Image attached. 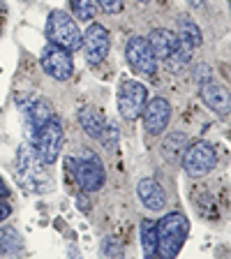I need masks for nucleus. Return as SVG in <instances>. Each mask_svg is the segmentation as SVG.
<instances>
[{
  "instance_id": "obj_5",
  "label": "nucleus",
  "mask_w": 231,
  "mask_h": 259,
  "mask_svg": "<svg viewBox=\"0 0 231 259\" xmlns=\"http://www.w3.org/2000/svg\"><path fill=\"white\" fill-rule=\"evenodd\" d=\"M60 148H63V127L56 118H51L32 135V151L42 164H54L60 155Z\"/></svg>"
},
{
  "instance_id": "obj_23",
  "label": "nucleus",
  "mask_w": 231,
  "mask_h": 259,
  "mask_svg": "<svg viewBox=\"0 0 231 259\" xmlns=\"http://www.w3.org/2000/svg\"><path fill=\"white\" fill-rule=\"evenodd\" d=\"M100 257L102 259H123V245L116 238H104L102 248H100Z\"/></svg>"
},
{
  "instance_id": "obj_1",
  "label": "nucleus",
  "mask_w": 231,
  "mask_h": 259,
  "mask_svg": "<svg viewBox=\"0 0 231 259\" xmlns=\"http://www.w3.org/2000/svg\"><path fill=\"white\" fill-rule=\"evenodd\" d=\"M157 225V252L164 259H176L183 250L190 232V222L183 213H169Z\"/></svg>"
},
{
  "instance_id": "obj_25",
  "label": "nucleus",
  "mask_w": 231,
  "mask_h": 259,
  "mask_svg": "<svg viewBox=\"0 0 231 259\" xmlns=\"http://www.w3.org/2000/svg\"><path fill=\"white\" fill-rule=\"evenodd\" d=\"M12 215V206L7 204V199H0V222H5Z\"/></svg>"
},
{
  "instance_id": "obj_7",
  "label": "nucleus",
  "mask_w": 231,
  "mask_h": 259,
  "mask_svg": "<svg viewBox=\"0 0 231 259\" xmlns=\"http://www.w3.org/2000/svg\"><path fill=\"white\" fill-rule=\"evenodd\" d=\"M148 102V91L139 81H123L118 91V111L125 120H136Z\"/></svg>"
},
{
  "instance_id": "obj_6",
  "label": "nucleus",
  "mask_w": 231,
  "mask_h": 259,
  "mask_svg": "<svg viewBox=\"0 0 231 259\" xmlns=\"http://www.w3.org/2000/svg\"><path fill=\"white\" fill-rule=\"evenodd\" d=\"M217 164V153L208 141H197L183 153V169L188 176L201 178L210 174Z\"/></svg>"
},
{
  "instance_id": "obj_3",
  "label": "nucleus",
  "mask_w": 231,
  "mask_h": 259,
  "mask_svg": "<svg viewBox=\"0 0 231 259\" xmlns=\"http://www.w3.org/2000/svg\"><path fill=\"white\" fill-rule=\"evenodd\" d=\"M67 167L74 171L76 183L83 192H97L104 185V167L95 153L83 151L79 157H67Z\"/></svg>"
},
{
  "instance_id": "obj_2",
  "label": "nucleus",
  "mask_w": 231,
  "mask_h": 259,
  "mask_svg": "<svg viewBox=\"0 0 231 259\" xmlns=\"http://www.w3.org/2000/svg\"><path fill=\"white\" fill-rule=\"evenodd\" d=\"M47 37L51 44L65 49V51H76L81 49V30L76 26V21L72 19L67 12L56 10L49 14L47 19Z\"/></svg>"
},
{
  "instance_id": "obj_18",
  "label": "nucleus",
  "mask_w": 231,
  "mask_h": 259,
  "mask_svg": "<svg viewBox=\"0 0 231 259\" xmlns=\"http://www.w3.org/2000/svg\"><path fill=\"white\" fill-rule=\"evenodd\" d=\"M141 250L146 259H153L157 254V225L155 220L141 222Z\"/></svg>"
},
{
  "instance_id": "obj_9",
  "label": "nucleus",
  "mask_w": 231,
  "mask_h": 259,
  "mask_svg": "<svg viewBox=\"0 0 231 259\" xmlns=\"http://www.w3.org/2000/svg\"><path fill=\"white\" fill-rule=\"evenodd\" d=\"M42 70L56 81H67L72 76V72H74L72 54L56 47V44H49L42 51Z\"/></svg>"
},
{
  "instance_id": "obj_17",
  "label": "nucleus",
  "mask_w": 231,
  "mask_h": 259,
  "mask_svg": "<svg viewBox=\"0 0 231 259\" xmlns=\"http://www.w3.org/2000/svg\"><path fill=\"white\" fill-rule=\"evenodd\" d=\"M23 252V238L14 227H0V254L5 257H16Z\"/></svg>"
},
{
  "instance_id": "obj_13",
  "label": "nucleus",
  "mask_w": 231,
  "mask_h": 259,
  "mask_svg": "<svg viewBox=\"0 0 231 259\" xmlns=\"http://www.w3.org/2000/svg\"><path fill=\"white\" fill-rule=\"evenodd\" d=\"M201 93V100L206 102V107L210 109V111H215L220 118H229V91H226L224 86H220V83H215V81H204L199 88Z\"/></svg>"
},
{
  "instance_id": "obj_24",
  "label": "nucleus",
  "mask_w": 231,
  "mask_h": 259,
  "mask_svg": "<svg viewBox=\"0 0 231 259\" xmlns=\"http://www.w3.org/2000/svg\"><path fill=\"white\" fill-rule=\"evenodd\" d=\"M95 3H100L102 10L109 12V14H116V12L123 10V0H95Z\"/></svg>"
},
{
  "instance_id": "obj_22",
  "label": "nucleus",
  "mask_w": 231,
  "mask_h": 259,
  "mask_svg": "<svg viewBox=\"0 0 231 259\" xmlns=\"http://www.w3.org/2000/svg\"><path fill=\"white\" fill-rule=\"evenodd\" d=\"M185 141H188V137L183 135V132H173V135L167 137V141H164V155L169 157V160H176L180 153H185Z\"/></svg>"
},
{
  "instance_id": "obj_26",
  "label": "nucleus",
  "mask_w": 231,
  "mask_h": 259,
  "mask_svg": "<svg viewBox=\"0 0 231 259\" xmlns=\"http://www.w3.org/2000/svg\"><path fill=\"white\" fill-rule=\"evenodd\" d=\"M7 194H10V190H7L5 181H3V178H0V199H7Z\"/></svg>"
},
{
  "instance_id": "obj_15",
  "label": "nucleus",
  "mask_w": 231,
  "mask_h": 259,
  "mask_svg": "<svg viewBox=\"0 0 231 259\" xmlns=\"http://www.w3.org/2000/svg\"><path fill=\"white\" fill-rule=\"evenodd\" d=\"M148 44H151L155 58L167 60L178 44V35H173V32L167 30V28H155V30L148 35Z\"/></svg>"
},
{
  "instance_id": "obj_8",
  "label": "nucleus",
  "mask_w": 231,
  "mask_h": 259,
  "mask_svg": "<svg viewBox=\"0 0 231 259\" xmlns=\"http://www.w3.org/2000/svg\"><path fill=\"white\" fill-rule=\"evenodd\" d=\"M81 47L86 51V60L90 65L102 63L109 56V49H111V35L104 26L100 23H90L86 28V32H81Z\"/></svg>"
},
{
  "instance_id": "obj_16",
  "label": "nucleus",
  "mask_w": 231,
  "mask_h": 259,
  "mask_svg": "<svg viewBox=\"0 0 231 259\" xmlns=\"http://www.w3.org/2000/svg\"><path fill=\"white\" fill-rule=\"evenodd\" d=\"M79 123L86 130V135L93 139H102L107 132V120H104L102 111H97L95 107H83L79 111Z\"/></svg>"
},
{
  "instance_id": "obj_27",
  "label": "nucleus",
  "mask_w": 231,
  "mask_h": 259,
  "mask_svg": "<svg viewBox=\"0 0 231 259\" xmlns=\"http://www.w3.org/2000/svg\"><path fill=\"white\" fill-rule=\"evenodd\" d=\"M190 7H204V0H188Z\"/></svg>"
},
{
  "instance_id": "obj_12",
  "label": "nucleus",
  "mask_w": 231,
  "mask_h": 259,
  "mask_svg": "<svg viewBox=\"0 0 231 259\" xmlns=\"http://www.w3.org/2000/svg\"><path fill=\"white\" fill-rule=\"evenodd\" d=\"M21 109H23V116H26V127H28V135L37 132L44 123L54 118V104L44 100V97H30V100H23L21 102Z\"/></svg>"
},
{
  "instance_id": "obj_11",
  "label": "nucleus",
  "mask_w": 231,
  "mask_h": 259,
  "mask_svg": "<svg viewBox=\"0 0 231 259\" xmlns=\"http://www.w3.org/2000/svg\"><path fill=\"white\" fill-rule=\"evenodd\" d=\"M141 116H144V127L148 135H162L171 120V104L164 97H153L151 102H146Z\"/></svg>"
},
{
  "instance_id": "obj_10",
  "label": "nucleus",
  "mask_w": 231,
  "mask_h": 259,
  "mask_svg": "<svg viewBox=\"0 0 231 259\" xmlns=\"http://www.w3.org/2000/svg\"><path fill=\"white\" fill-rule=\"evenodd\" d=\"M125 58L141 74H155L157 72V58L146 37H139V35L129 37L127 47H125Z\"/></svg>"
},
{
  "instance_id": "obj_14",
  "label": "nucleus",
  "mask_w": 231,
  "mask_h": 259,
  "mask_svg": "<svg viewBox=\"0 0 231 259\" xmlns=\"http://www.w3.org/2000/svg\"><path fill=\"white\" fill-rule=\"evenodd\" d=\"M136 192H139V199L144 201V206L148 210H162L167 206V194H164L162 185L155 178H144L139 188H136Z\"/></svg>"
},
{
  "instance_id": "obj_20",
  "label": "nucleus",
  "mask_w": 231,
  "mask_h": 259,
  "mask_svg": "<svg viewBox=\"0 0 231 259\" xmlns=\"http://www.w3.org/2000/svg\"><path fill=\"white\" fill-rule=\"evenodd\" d=\"M192 49L185 39H178L176 49H173V54L167 58V63L171 65V70H180V67H185V65L192 60Z\"/></svg>"
},
{
  "instance_id": "obj_28",
  "label": "nucleus",
  "mask_w": 231,
  "mask_h": 259,
  "mask_svg": "<svg viewBox=\"0 0 231 259\" xmlns=\"http://www.w3.org/2000/svg\"><path fill=\"white\" fill-rule=\"evenodd\" d=\"M139 3H151V0H139Z\"/></svg>"
},
{
  "instance_id": "obj_21",
  "label": "nucleus",
  "mask_w": 231,
  "mask_h": 259,
  "mask_svg": "<svg viewBox=\"0 0 231 259\" xmlns=\"http://www.w3.org/2000/svg\"><path fill=\"white\" fill-rule=\"evenodd\" d=\"M70 7L74 16L83 23H90L97 14V3L95 0H70Z\"/></svg>"
},
{
  "instance_id": "obj_19",
  "label": "nucleus",
  "mask_w": 231,
  "mask_h": 259,
  "mask_svg": "<svg viewBox=\"0 0 231 259\" xmlns=\"http://www.w3.org/2000/svg\"><path fill=\"white\" fill-rule=\"evenodd\" d=\"M178 30H180L178 39H185V42H188L190 47H201V42H204L201 28L197 26V23H194L192 19H190V16H183V19L178 21Z\"/></svg>"
},
{
  "instance_id": "obj_4",
  "label": "nucleus",
  "mask_w": 231,
  "mask_h": 259,
  "mask_svg": "<svg viewBox=\"0 0 231 259\" xmlns=\"http://www.w3.org/2000/svg\"><path fill=\"white\" fill-rule=\"evenodd\" d=\"M16 176L21 178V183L26 188L35 190V192H47L51 181H49V174L44 171L39 157L35 155L32 146H23L19 155H16Z\"/></svg>"
}]
</instances>
